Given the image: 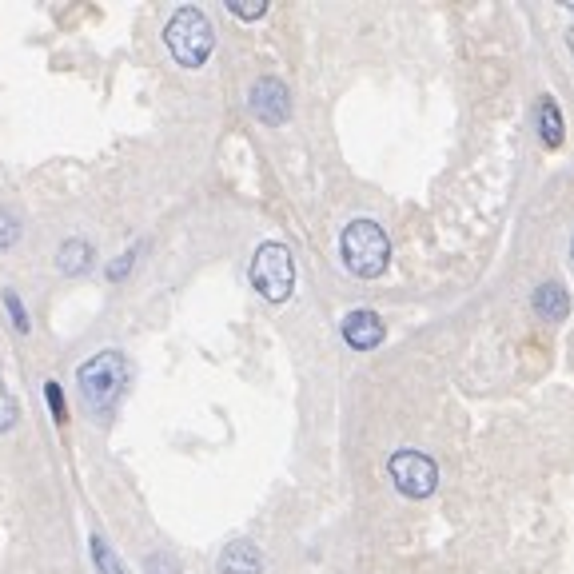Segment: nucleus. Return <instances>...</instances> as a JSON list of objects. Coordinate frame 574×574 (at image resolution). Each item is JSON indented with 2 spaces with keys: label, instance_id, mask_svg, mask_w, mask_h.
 I'll return each mask as SVG.
<instances>
[{
  "label": "nucleus",
  "instance_id": "nucleus-1",
  "mask_svg": "<svg viewBox=\"0 0 574 574\" xmlns=\"http://www.w3.org/2000/svg\"><path fill=\"white\" fill-rule=\"evenodd\" d=\"M128 379H132V371H128V359L120 351H100L88 363H80V371H76L80 395L96 415H108L120 403Z\"/></svg>",
  "mask_w": 574,
  "mask_h": 574
},
{
  "label": "nucleus",
  "instance_id": "nucleus-2",
  "mask_svg": "<svg viewBox=\"0 0 574 574\" xmlns=\"http://www.w3.org/2000/svg\"><path fill=\"white\" fill-rule=\"evenodd\" d=\"M339 252H343V264L351 276L359 280H375L383 276L387 260H391V244H387V232L375 224V220H355L343 228V240H339Z\"/></svg>",
  "mask_w": 574,
  "mask_h": 574
},
{
  "label": "nucleus",
  "instance_id": "nucleus-3",
  "mask_svg": "<svg viewBox=\"0 0 574 574\" xmlns=\"http://www.w3.org/2000/svg\"><path fill=\"white\" fill-rule=\"evenodd\" d=\"M164 40H168L172 56H176L184 68H200V64L208 60L212 44H216V32H212L208 16H204L200 8H192V4H188V8H180V12L168 20Z\"/></svg>",
  "mask_w": 574,
  "mask_h": 574
},
{
  "label": "nucleus",
  "instance_id": "nucleus-4",
  "mask_svg": "<svg viewBox=\"0 0 574 574\" xmlns=\"http://www.w3.org/2000/svg\"><path fill=\"white\" fill-rule=\"evenodd\" d=\"M252 284L272 303H284L287 295H291V287H295V264H291V252H287L284 244H260L256 248Z\"/></svg>",
  "mask_w": 574,
  "mask_h": 574
},
{
  "label": "nucleus",
  "instance_id": "nucleus-5",
  "mask_svg": "<svg viewBox=\"0 0 574 574\" xmlns=\"http://www.w3.org/2000/svg\"><path fill=\"white\" fill-rule=\"evenodd\" d=\"M387 471H391V483L407 495V499H427L435 487H439V467H435V459L431 455H423V451H395L391 459H387Z\"/></svg>",
  "mask_w": 574,
  "mask_h": 574
},
{
  "label": "nucleus",
  "instance_id": "nucleus-6",
  "mask_svg": "<svg viewBox=\"0 0 574 574\" xmlns=\"http://www.w3.org/2000/svg\"><path fill=\"white\" fill-rule=\"evenodd\" d=\"M248 100H252V112H256L264 124H284L287 116H291V92H287L284 80H276V76L256 80Z\"/></svg>",
  "mask_w": 574,
  "mask_h": 574
},
{
  "label": "nucleus",
  "instance_id": "nucleus-7",
  "mask_svg": "<svg viewBox=\"0 0 574 574\" xmlns=\"http://www.w3.org/2000/svg\"><path fill=\"white\" fill-rule=\"evenodd\" d=\"M343 339L355 347V351H371L375 343H383V319L375 311H351L343 319Z\"/></svg>",
  "mask_w": 574,
  "mask_h": 574
},
{
  "label": "nucleus",
  "instance_id": "nucleus-8",
  "mask_svg": "<svg viewBox=\"0 0 574 574\" xmlns=\"http://www.w3.org/2000/svg\"><path fill=\"white\" fill-rule=\"evenodd\" d=\"M220 574H264V559L252 543H232L220 555Z\"/></svg>",
  "mask_w": 574,
  "mask_h": 574
},
{
  "label": "nucleus",
  "instance_id": "nucleus-9",
  "mask_svg": "<svg viewBox=\"0 0 574 574\" xmlns=\"http://www.w3.org/2000/svg\"><path fill=\"white\" fill-rule=\"evenodd\" d=\"M535 315H543L547 323H563L571 315V295L567 287L559 284H543L535 291Z\"/></svg>",
  "mask_w": 574,
  "mask_h": 574
},
{
  "label": "nucleus",
  "instance_id": "nucleus-10",
  "mask_svg": "<svg viewBox=\"0 0 574 574\" xmlns=\"http://www.w3.org/2000/svg\"><path fill=\"white\" fill-rule=\"evenodd\" d=\"M539 132H543V144L547 148H559L563 144V116H559V104L547 96L539 104Z\"/></svg>",
  "mask_w": 574,
  "mask_h": 574
},
{
  "label": "nucleus",
  "instance_id": "nucleus-11",
  "mask_svg": "<svg viewBox=\"0 0 574 574\" xmlns=\"http://www.w3.org/2000/svg\"><path fill=\"white\" fill-rule=\"evenodd\" d=\"M88 260H92V248H88L84 240H68V244H60V252H56V268H60V272H68V276L84 272V268H88Z\"/></svg>",
  "mask_w": 574,
  "mask_h": 574
},
{
  "label": "nucleus",
  "instance_id": "nucleus-12",
  "mask_svg": "<svg viewBox=\"0 0 574 574\" xmlns=\"http://www.w3.org/2000/svg\"><path fill=\"white\" fill-rule=\"evenodd\" d=\"M92 559H96L100 574H124V567H120V563H116V555H112V547H108L100 535L92 539Z\"/></svg>",
  "mask_w": 574,
  "mask_h": 574
},
{
  "label": "nucleus",
  "instance_id": "nucleus-13",
  "mask_svg": "<svg viewBox=\"0 0 574 574\" xmlns=\"http://www.w3.org/2000/svg\"><path fill=\"white\" fill-rule=\"evenodd\" d=\"M16 419H20V407H16V395L0 383V435L4 431H12L16 427Z\"/></svg>",
  "mask_w": 574,
  "mask_h": 574
},
{
  "label": "nucleus",
  "instance_id": "nucleus-14",
  "mask_svg": "<svg viewBox=\"0 0 574 574\" xmlns=\"http://www.w3.org/2000/svg\"><path fill=\"white\" fill-rule=\"evenodd\" d=\"M228 8L240 16V20H260L268 12V0H228Z\"/></svg>",
  "mask_w": 574,
  "mask_h": 574
},
{
  "label": "nucleus",
  "instance_id": "nucleus-15",
  "mask_svg": "<svg viewBox=\"0 0 574 574\" xmlns=\"http://www.w3.org/2000/svg\"><path fill=\"white\" fill-rule=\"evenodd\" d=\"M16 236H20L16 216H12L8 208H0V252H4V248H12V244H16Z\"/></svg>",
  "mask_w": 574,
  "mask_h": 574
},
{
  "label": "nucleus",
  "instance_id": "nucleus-16",
  "mask_svg": "<svg viewBox=\"0 0 574 574\" xmlns=\"http://www.w3.org/2000/svg\"><path fill=\"white\" fill-rule=\"evenodd\" d=\"M44 395H48V407H52L56 423H64V419H68V411H64V395H60V383H44Z\"/></svg>",
  "mask_w": 574,
  "mask_h": 574
},
{
  "label": "nucleus",
  "instance_id": "nucleus-17",
  "mask_svg": "<svg viewBox=\"0 0 574 574\" xmlns=\"http://www.w3.org/2000/svg\"><path fill=\"white\" fill-rule=\"evenodd\" d=\"M4 307L12 311V323H16V331H28V315H24L20 299H16V291H4Z\"/></svg>",
  "mask_w": 574,
  "mask_h": 574
},
{
  "label": "nucleus",
  "instance_id": "nucleus-18",
  "mask_svg": "<svg viewBox=\"0 0 574 574\" xmlns=\"http://www.w3.org/2000/svg\"><path fill=\"white\" fill-rule=\"evenodd\" d=\"M128 264H132V252H128V256H120V264H112V268H108V276H112V280H120V276L128 272Z\"/></svg>",
  "mask_w": 574,
  "mask_h": 574
},
{
  "label": "nucleus",
  "instance_id": "nucleus-19",
  "mask_svg": "<svg viewBox=\"0 0 574 574\" xmlns=\"http://www.w3.org/2000/svg\"><path fill=\"white\" fill-rule=\"evenodd\" d=\"M567 40H571V52H574V28H571V32H567Z\"/></svg>",
  "mask_w": 574,
  "mask_h": 574
},
{
  "label": "nucleus",
  "instance_id": "nucleus-20",
  "mask_svg": "<svg viewBox=\"0 0 574 574\" xmlns=\"http://www.w3.org/2000/svg\"><path fill=\"white\" fill-rule=\"evenodd\" d=\"M571 256H574V240H571Z\"/></svg>",
  "mask_w": 574,
  "mask_h": 574
}]
</instances>
